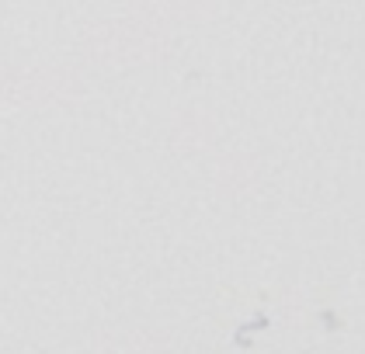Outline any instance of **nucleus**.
I'll return each mask as SVG.
<instances>
[]
</instances>
